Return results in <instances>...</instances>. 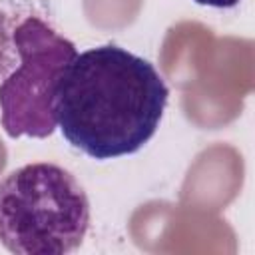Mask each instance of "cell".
Returning <instances> with one entry per match:
<instances>
[{
	"mask_svg": "<svg viewBox=\"0 0 255 255\" xmlns=\"http://www.w3.org/2000/svg\"><path fill=\"white\" fill-rule=\"evenodd\" d=\"M169 90L155 66L116 44L76 54L56 88L64 139L94 159L139 151L157 131Z\"/></svg>",
	"mask_w": 255,
	"mask_h": 255,
	"instance_id": "1",
	"label": "cell"
},
{
	"mask_svg": "<svg viewBox=\"0 0 255 255\" xmlns=\"http://www.w3.org/2000/svg\"><path fill=\"white\" fill-rule=\"evenodd\" d=\"M90 227V199L62 165L36 161L0 179V243L14 255H68Z\"/></svg>",
	"mask_w": 255,
	"mask_h": 255,
	"instance_id": "2",
	"label": "cell"
},
{
	"mask_svg": "<svg viewBox=\"0 0 255 255\" xmlns=\"http://www.w3.org/2000/svg\"><path fill=\"white\" fill-rule=\"evenodd\" d=\"M14 44L18 64L0 82V124L10 137L42 139L58 128L56 88L78 50L28 6L16 22Z\"/></svg>",
	"mask_w": 255,
	"mask_h": 255,
	"instance_id": "3",
	"label": "cell"
},
{
	"mask_svg": "<svg viewBox=\"0 0 255 255\" xmlns=\"http://www.w3.org/2000/svg\"><path fill=\"white\" fill-rule=\"evenodd\" d=\"M28 2L22 0H0V82L14 70L18 64L14 28Z\"/></svg>",
	"mask_w": 255,
	"mask_h": 255,
	"instance_id": "4",
	"label": "cell"
},
{
	"mask_svg": "<svg viewBox=\"0 0 255 255\" xmlns=\"http://www.w3.org/2000/svg\"><path fill=\"white\" fill-rule=\"evenodd\" d=\"M193 2L201 6H211V8H233L241 0H193Z\"/></svg>",
	"mask_w": 255,
	"mask_h": 255,
	"instance_id": "5",
	"label": "cell"
}]
</instances>
